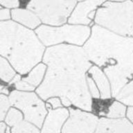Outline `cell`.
Listing matches in <instances>:
<instances>
[{"instance_id":"obj_1","label":"cell","mask_w":133,"mask_h":133,"mask_svg":"<svg viewBox=\"0 0 133 133\" xmlns=\"http://www.w3.org/2000/svg\"><path fill=\"white\" fill-rule=\"evenodd\" d=\"M89 60L84 49L79 46L60 44L48 48L43 58L47 72L37 94L43 100L65 97L75 106L91 111V98L85 76L91 66Z\"/></svg>"},{"instance_id":"obj_2","label":"cell","mask_w":133,"mask_h":133,"mask_svg":"<svg viewBox=\"0 0 133 133\" xmlns=\"http://www.w3.org/2000/svg\"><path fill=\"white\" fill-rule=\"evenodd\" d=\"M84 50L89 60L103 68L115 98L133 78V37L121 36L95 25Z\"/></svg>"},{"instance_id":"obj_3","label":"cell","mask_w":133,"mask_h":133,"mask_svg":"<svg viewBox=\"0 0 133 133\" xmlns=\"http://www.w3.org/2000/svg\"><path fill=\"white\" fill-rule=\"evenodd\" d=\"M43 44L33 31L12 21L0 22V54L21 74L41 60Z\"/></svg>"},{"instance_id":"obj_4","label":"cell","mask_w":133,"mask_h":133,"mask_svg":"<svg viewBox=\"0 0 133 133\" xmlns=\"http://www.w3.org/2000/svg\"><path fill=\"white\" fill-rule=\"evenodd\" d=\"M95 22L116 34L133 37V2H106L97 10Z\"/></svg>"},{"instance_id":"obj_5","label":"cell","mask_w":133,"mask_h":133,"mask_svg":"<svg viewBox=\"0 0 133 133\" xmlns=\"http://www.w3.org/2000/svg\"><path fill=\"white\" fill-rule=\"evenodd\" d=\"M76 4V0H31L27 8L42 22L60 26L66 22Z\"/></svg>"},{"instance_id":"obj_6","label":"cell","mask_w":133,"mask_h":133,"mask_svg":"<svg viewBox=\"0 0 133 133\" xmlns=\"http://www.w3.org/2000/svg\"><path fill=\"white\" fill-rule=\"evenodd\" d=\"M37 36L46 46L66 42L82 45L89 37L90 29L84 25H64L61 27L40 26L36 31Z\"/></svg>"},{"instance_id":"obj_7","label":"cell","mask_w":133,"mask_h":133,"mask_svg":"<svg viewBox=\"0 0 133 133\" xmlns=\"http://www.w3.org/2000/svg\"><path fill=\"white\" fill-rule=\"evenodd\" d=\"M8 99L11 105L22 111L25 120L41 128L47 111L44 102L35 94L13 91Z\"/></svg>"},{"instance_id":"obj_8","label":"cell","mask_w":133,"mask_h":133,"mask_svg":"<svg viewBox=\"0 0 133 133\" xmlns=\"http://www.w3.org/2000/svg\"><path fill=\"white\" fill-rule=\"evenodd\" d=\"M69 112L70 116L62 133H94L98 122L97 116L73 108L69 109Z\"/></svg>"},{"instance_id":"obj_9","label":"cell","mask_w":133,"mask_h":133,"mask_svg":"<svg viewBox=\"0 0 133 133\" xmlns=\"http://www.w3.org/2000/svg\"><path fill=\"white\" fill-rule=\"evenodd\" d=\"M105 0H85L79 3L69 19V23L75 25H88L94 17V11Z\"/></svg>"},{"instance_id":"obj_10","label":"cell","mask_w":133,"mask_h":133,"mask_svg":"<svg viewBox=\"0 0 133 133\" xmlns=\"http://www.w3.org/2000/svg\"><path fill=\"white\" fill-rule=\"evenodd\" d=\"M94 133H133V125L125 118H102Z\"/></svg>"},{"instance_id":"obj_11","label":"cell","mask_w":133,"mask_h":133,"mask_svg":"<svg viewBox=\"0 0 133 133\" xmlns=\"http://www.w3.org/2000/svg\"><path fill=\"white\" fill-rule=\"evenodd\" d=\"M68 116V110L65 108L50 109L41 133H60L61 128Z\"/></svg>"},{"instance_id":"obj_12","label":"cell","mask_w":133,"mask_h":133,"mask_svg":"<svg viewBox=\"0 0 133 133\" xmlns=\"http://www.w3.org/2000/svg\"><path fill=\"white\" fill-rule=\"evenodd\" d=\"M89 74L91 75L96 85L100 91V96L103 99H107L111 97V89L110 83L105 75L102 72L98 66H94L89 69Z\"/></svg>"},{"instance_id":"obj_13","label":"cell","mask_w":133,"mask_h":133,"mask_svg":"<svg viewBox=\"0 0 133 133\" xmlns=\"http://www.w3.org/2000/svg\"><path fill=\"white\" fill-rule=\"evenodd\" d=\"M12 17L15 21L31 29H35L41 23L37 15L30 10L14 9L12 10Z\"/></svg>"},{"instance_id":"obj_14","label":"cell","mask_w":133,"mask_h":133,"mask_svg":"<svg viewBox=\"0 0 133 133\" xmlns=\"http://www.w3.org/2000/svg\"><path fill=\"white\" fill-rule=\"evenodd\" d=\"M46 70V65L44 64H39L36 66L31 72L29 73V76L24 78H23L24 81L29 83L30 85L34 87L37 86L41 83L43 78L44 74Z\"/></svg>"},{"instance_id":"obj_15","label":"cell","mask_w":133,"mask_h":133,"mask_svg":"<svg viewBox=\"0 0 133 133\" xmlns=\"http://www.w3.org/2000/svg\"><path fill=\"white\" fill-rule=\"evenodd\" d=\"M115 98L125 105L133 106V80L127 83Z\"/></svg>"},{"instance_id":"obj_16","label":"cell","mask_w":133,"mask_h":133,"mask_svg":"<svg viewBox=\"0 0 133 133\" xmlns=\"http://www.w3.org/2000/svg\"><path fill=\"white\" fill-rule=\"evenodd\" d=\"M15 76V71L4 58L0 56V79L5 82H10Z\"/></svg>"},{"instance_id":"obj_17","label":"cell","mask_w":133,"mask_h":133,"mask_svg":"<svg viewBox=\"0 0 133 133\" xmlns=\"http://www.w3.org/2000/svg\"><path fill=\"white\" fill-rule=\"evenodd\" d=\"M126 108L122 103L115 101L112 104L108 110L107 116L110 118H123L125 114Z\"/></svg>"},{"instance_id":"obj_18","label":"cell","mask_w":133,"mask_h":133,"mask_svg":"<svg viewBox=\"0 0 133 133\" xmlns=\"http://www.w3.org/2000/svg\"><path fill=\"white\" fill-rule=\"evenodd\" d=\"M12 133H39V131L33 123L25 120L14 125Z\"/></svg>"},{"instance_id":"obj_19","label":"cell","mask_w":133,"mask_h":133,"mask_svg":"<svg viewBox=\"0 0 133 133\" xmlns=\"http://www.w3.org/2000/svg\"><path fill=\"white\" fill-rule=\"evenodd\" d=\"M23 121L22 113L16 109L12 108L9 110L6 117V123L10 126H14Z\"/></svg>"},{"instance_id":"obj_20","label":"cell","mask_w":133,"mask_h":133,"mask_svg":"<svg viewBox=\"0 0 133 133\" xmlns=\"http://www.w3.org/2000/svg\"><path fill=\"white\" fill-rule=\"evenodd\" d=\"M10 101L5 95H0V121L5 117L6 113L10 107Z\"/></svg>"},{"instance_id":"obj_21","label":"cell","mask_w":133,"mask_h":133,"mask_svg":"<svg viewBox=\"0 0 133 133\" xmlns=\"http://www.w3.org/2000/svg\"><path fill=\"white\" fill-rule=\"evenodd\" d=\"M86 79H87V87H88V89L89 90L90 95L95 98H98L100 97V93L98 89H97L96 85L94 83V81L89 77H87Z\"/></svg>"},{"instance_id":"obj_22","label":"cell","mask_w":133,"mask_h":133,"mask_svg":"<svg viewBox=\"0 0 133 133\" xmlns=\"http://www.w3.org/2000/svg\"><path fill=\"white\" fill-rule=\"evenodd\" d=\"M15 87L17 89L19 90H23V91H33L35 89V87L33 85H30L29 83L24 81V80L22 81H18L17 82L15 83Z\"/></svg>"},{"instance_id":"obj_23","label":"cell","mask_w":133,"mask_h":133,"mask_svg":"<svg viewBox=\"0 0 133 133\" xmlns=\"http://www.w3.org/2000/svg\"><path fill=\"white\" fill-rule=\"evenodd\" d=\"M0 4L8 8H16L19 6V0H0Z\"/></svg>"},{"instance_id":"obj_24","label":"cell","mask_w":133,"mask_h":133,"mask_svg":"<svg viewBox=\"0 0 133 133\" xmlns=\"http://www.w3.org/2000/svg\"><path fill=\"white\" fill-rule=\"evenodd\" d=\"M48 104H50L52 108L54 109H57V108H60L62 107L61 101L58 98H51L49 100H48Z\"/></svg>"},{"instance_id":"obj_25","label":"cell","mask_w":133,"mask_h":133,"mask_svg":"<svg viewBox=\"0 0 133 133\" xmlns=\"http://www.w3.org/2000/svg\"><path fill=\"white\" fill-rule=\"evenodd\" d=\"M10 18V11L8 9L0 10V20H5Z\"/></svg>"},{"instance_id":"obj_26","label":"cell","mask_w":133,"mask_h":133,"mask_svg":"<svg viewBox=\"0 0 133 133\" xmlns=\"http://www.w3.org/2000/svg\"><path fill=\"white\" fill-rule=\"evenodd\" d=\"M127 116L130 120V121L133 123V107L128 108L127 111Z\"/></svg>"},{"instance_id":"obj_27","label":"cell","mask_w":133,"mask_h":133,"mask_svg":"<svg viewBox=\"0 0 133 133\" xmlns=\"http://www.w3.org/2000/svg\"><path fill=\"white\" fill-rule=\"evenodd\" d=\"M61 98L62 104H63L64 106L69 107V106H70L71 105V103L70 101H69L68 98H66L65 97H62V98Z\"/></svg>"},{"instance_id":"obj_28","label":"cell","mask_w":133,"mask_h":133,"mask_svg":"<svg viewBox=\"0 0 133 133\" xmlns=\"http://www.w3.org/2000/svg\"><path fill=\"white\" fill-rule=\"evenodd\" d=\"M20 78H21V76H19V75H15V76L13 77V78L10 81V85H11V84H15L16 82H17L18 81L21 80Z\"/></svg>"},{"instance_id":"obj_29","label":"cell","mask_w":133,"mask_h":133,"mask_svg":"<svg viewBox=\"0 0 133 133\" xmlns=\"http://www.w3.org/2000/svg\"><path fill=\"white\" fill-rule=\"evenodd\" d=\"M8 94V90L7 87H5L4 86L0 85V94Z\"/></svg>"},{"instance_id":"obj_30","label":"cell","mask_w":133,"mask_h":133,"mask_svg":"<svg viewBox=\"0 0 133 133\" xmlns=\"http://www.w3.org/2000/svg\"><path fill=\"white\" fill-rule=\"evenodd\" d=\"M6 129V125L3 123H0V133H5Z\"/></svg>"},{"instance_id":"obj_31","label":"cell","mask_w":133,"mask_h":133,"mask_svg":"<svg viewBox=\"0 0 133 133\" xmlns=\"http://www.w3.org/2000/svg\"><path fill=\"white\" fill-rule=\"evenodd\" d=\"M111 2H124L125 0H110Z\"/></svg>"},{"instance_id":"obj_32","label":"cell","mask_w":133,"mask_h":133,"mask_svg":"<svg viewBox=\"0 0 133 133\" xmlns=\"http://www.w3.org/2000/svg\"><path fill=\"white\" fill-rule=\"evenodd\" d=\"M78 1H82V0H78Z\"/></svg>"}]
</instances>
